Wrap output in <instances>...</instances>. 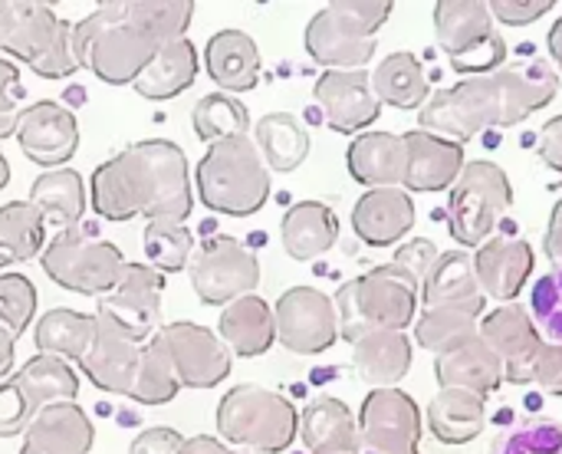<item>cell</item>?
Instances as JSON below:
<instances>
[{
  "label": "cell",
  "mask_w": 562,
  "mask_h": 454,
  "mask_svg": "<svg viewBox=\"0 0 562 454\" xmlns=\"http://www.w3.org/2000/svg\"><path fill=\"white\" fill-rule=\"evenodd\" d=\"M145 257L161 274H178L194 257V234L184 221L155 218L145 228Z\"/></svg>",
  "instance_id": "43"
},
{
  "label": "cell",
  "mask_w": 562,
  "mask_h": 454,
  "mask_svg": "<svg viewBox=\"0 0 562 454\" xmlns=\"http://www.w3.org/2000/svg\"><path fill=\"white\" fill-rule=\"evenodd\" d=\"M408 145V171H405V191H445L458 181L464 168V145L431 135L425 129H415L405 135Z\"/></svg>",
  "instance_id": "24"
},
{
  "label": "cell",
  "mask_w": 562,
  "mask_h": 454,
  "mask_svg": "<svg viewBox=\"0 0 562 454\" xmlns=\"http://www.w3.org/2000/svg\"><path fill=\"white\" fill-rule=\"evenodd\" d=\"M560 92V76L547 59H524L517 66H501L484 76L461 79L448 89H438L422 106V129L451 142H471L484 129H507L543 106Z\"/></svg>",
  "instance_id": "2"
},
{
  "label": "cell",
  "mask_w": 562,
  "mask_h": 454,
  "mask_svg": "<svg viewBox=\"0 0 562 454\" xmlns=\"http://www.w3.org/2000/svg\"><path fill=\"white\" fill-rule=\"evenodd\" d=\"M372 89L379 102L395 109H422L431 96L428 76L415 53H389L372 73Z\"/></svg>",
  "instance_id": "37"
},
{
  "label": "cell",
  "mask_w": 562,
  "mask_h": 454,
  "mask_svg": "<svg viewBox=\"0 0 562 454\" xmlns=\"http://www.w3.org/2000/svg\"><path fill=\"white\" fill-rule=\"evenodd\" d=\"M178 454H257L247 452V449H234L227 445L224 439H214V435H194V439H184Z\"/></svg>",
  "instance_id": "55"
},
{
  "label": "cell",
  "mask_w": 562,
  "mask_h": 454,
  "mask_svg": "<svg viewBox=\"0 0 562 454\" xmlns=\"http://www.w3.org/2000/svg\"><path fill=\"white\" fill-rule=\"evenodd\" d=\"M95 429L76 402L43 406L23 432L20 454H89Z\"/></svg>",
  "instance_id": "21"
},
{
  "label": "cell",
  "mask_w": 562,
  "mask_h": 454,
  "mask_svg": "<svg viewBox=\"0 0 562 454\" xmlns=\"http://www.w3.org/2000/svg\"><path fill=\"white\" fill-rule=\"evenodd\" d=\"M204 66L211 82L227 96L250 92L260 82V49L244 30H217L204 46Z\"/></svg>",
  "instance_id": "26"
},
{
  "label": "cell",
  "mask_w": 562,
  "mask_h": 454,
  "mask_svg": "<svg viewBox=\"0 0 562 454\" xmlns=\"http://www.w3.org/2000/svg\"><path fill=\"white\" fill-rule=\"evenodd\" d=\"M165 274L151 264H125L119 284L95 300V320L128 343L151 340L161 323Z\"/></svg>",
  "instance_id": "12"
},
{
  "label": "cell",
  "mask_w": 562,
  "mask_h": 454,
  "mask_svg": "<svg viewBox=\"0 0 562 454\" xmlns=\"http://www.w3.org/2000/svg\"><path fill=\"white\" fill-rule=\"evenodd\" d=\"M40 264L56 287L82 297H102L119 284L128 261L112 241H99L79 228H66L43 247Z\"/></svg>",
  "instance_id": "11"
},
{
  "label": "cell",
  "mask_w": 562,
  "mask_h": 454,
  "mask_svg": "<svg viewBox=\"0 0 562 454\" xmlns=\"http://www.w3.org/2000/svg\"><path fill=\"white\" fill-rule=\"evenodd\" d=\"M178 389H181V383L175 376L168 350H165V343L155 333L151 340L142 343L138 373H135V383L128 389V399L138 402V406H168L178 396Z\"/></svg>",
  "instance_id": "41"
},
{
  "label": "cell",
  "mask_w": 562,
  "mask_h": 454,
  "mask_svg": "<svg viewBox=\"0 0 562 454\" xmlns=\"http://www.w3.org/2000/svg\"><path fill=\"white\" fill-rule=\"evenodd\" d=\"M191 122H194V135L201 142L214 145V142H224V139H234V135H247L250 112L237 96L211 92V96L198 99V106L191 112Z\"/></svg>",
  "instance_id": "42"
},
{
  "label": "cell",
  "mask_w": 562,
  "mask_h": 454,
  "mask_svg": "<svg viewBox=\"0 0 562 454\" xmlns=\"http://www.w3.org/2000/svg\"><path fill=\"white\" fill-rule=\"evenodd\" d=\"M514 204L510 178L494 162H471L461 168L448 198V228L461 247H481Z\"/></svg>",
  "instance_id": "10"
},
{
  "label": "cell",
  "mask_w": 562,
  "mask_h": 454,
  "mask_svg": "<svg viewBox=\"0 0 562 454\" xmlns=\"http://www.w3.org/2000/svg\"><path fill=\"white\" fill-rule=\"evenodd\" d=\"M547 10H553V0H491L494 20L510 23V26L533 23V20H540Z\"/></svg>",
  "instance_id": "51"
},
{
  "label": "cell",
  "mask_w": 562,
  "mask_h": 454,
  "mask_svg": "<svg viewBox=\"0 0 562 454\" xmlns=\"http://www.w3.org/2000/svg\"><path fill=\"white\" fill-rule=\"evenodd\" d=\"M16 142H20V152L33 165L53 171V168H63L76 155L79 122H76L72 109H66L53 99H40L20 112Z\"/></svg>",
  "instance_id": "18"
},
{
  "label": "cell",
  "mask_w": 562,
  "mask_h": 454,
  "mask_svg": "<svg viewBox=\"0 0 562 454\" xmlns=\"http://www.w3.org/2000/svg\"><path fill=\"white\" fill-rule=\"evenodd\" d=\"M435 33L458 73L484 76L507 63V43L494 23L491 3L481 0L435 3Z\"/></svg>",
  "instance_id": "9"
},
{
  "label": "cell",
  "mask_w": 562,
  "mask_h": 454,
  "mask_svg": "<svg viewBox=\"0 0 562 454\" xmlns=\"http://www.w3.org/2000/svg\"><path fill=\"white\" fill-rule=\"evenodd\" d=\"M435 376L441 389H468L487 399L504 383V363L494 353V346L481 333H474L471 340L451 346L435 359Z\"/></svg>",
  "instance_id": "23"
},
{
  "label": "cell",
  "mask_w": 562,
  "mask_h": 454,
  "mask_svg": "<svg viewBox=\"0 0 562 454\" xmlns=\"http://www.w3.org/2000/svg\"><path fill=\"white\" fill-rule=\"evenodd\" d=\"M277 340L286 353L316 356L339 340V317L333 297L316 287H290L273 307Z\"/></svg>",
  "instance_id": "14"
},
{
  "label": "cell",
  "mask_w": 562,
  "mask_h": 454,
  "mask_svg": "<svg viewBox=\"0 0 562 454\" xmlns=\"http://www.w3.org/2000/svg\"><path fill=\"white\" fill-rule=\"evenodd\" d=\"M540 158H543L547 168L562 171V115H553L540 129Z\"/></svg>",
  "instance_id": "54"
},
{
  "label": "cell",
  "mask_w": 562,
  "mask_h": 454,
  "mask_svg": "<svg viewBox=\"0 0 562 454\" xmlns=\"http://www.w3.org/2000/svg\"><path fill=\"white\" fill-rule=\"evenodd\" d=\"M352 369L372 389L398 386L412 369V343L405 330H375L352 343Z\"/></svg>",
  "instance_id": "31"
},
{
  "label": "cell",
  "mask_w": 562,
  "mask_h": 454,
  "mask_svg": "<svg viewBox=\"0 0 562 454\" xmlns=\"http://www.w3.org/2000/svg\"><path fill=\"white\" fill-rule=\"evenodd\" d=\"M13 383L26 392V399L36 409H43L49 402H76V396H79V376L69 369V363L59 356H46V353L23 363L13 373Z\"/></svg>",
  "instance_id": "40"
},
{
  "label": "cell",
  "mask_w": 562,
  "mask_h": 454,
  "mask_svg": "<svg viewBox=\"0 0 562 454\" xmlns=\"http://www.w3.org/2000/svg\"><path fill=\"white\" fill-rule=\"evenodd\" d=\"M550 53H553V59L560 63L562 69V16L553 23V30H550Z\"/></svg>",
  "instance_id": "58"
},
{
  "label": "cell",
  "mask_w": 562,
  "mask_h": 454,
  "mask_svg": "<svg viewBox=\"0 0 562 454\" xmlns=\"http://www.w3.org/2000/svg\"><path fill=\"white\" fill-rule=\"evenodd\" d=\"M46 247V221L30 201L0 204V267L23 264Z\"/></svg>",
  "instance_id": "39"
},
{
  "label": "cell",
  "mask_w": 562,
  "mask_h": 454,
  "mask_svg": "<svg viewBox=\"0 0 562 454\" xmlns=\"http://www.w3.org/2000/svg\"><path fill=\"white\" fill-rule=\"evenodd\" d=\"M40 218L53 228H76L86 214V185L79 178V171L72 168H53L43 171L33 185H30V198H26Z\"/></svg>",
  "instance_id": "35"
},
{
  "label": "cell",
  "mask_w": 562,
  "mask_h": 454,
  "mask_svg": "<svg viewBox=\"0 0 562 454\" xmlns=\"http://www.w3.org/2000/svg\"><path fill=\"white\" fill-rule=\"evenodd\" d=\"M69 26L40 0H0V53L26 63L43 79H66L79 66L72 59Z\"/></svg>",
  "instance_id": "6"
},
{
  "label": "cell",
  "mask_w": 562,
  "mask_h": 454,
  "mask_svg": "<svg viewBox=\"0 0 562 454\" xmlns=\"http://www.w3.org/2000/svg\"><path fill=\"white\" fill-rule=\"evenodd\" d=\"M543 254L550 257L553 267H562V198L553 208V218H550V228H547V237H543Z\"/></svg>",
  "instance_id": "56"
},
{
  "label": "cell",
  "mask_w": 562,
  "mask_h": 454,
  "mask_svg": "<svg viewBox=\"0 0 562 454\" xmlns=\"http://www.w3.org/2000/svg\"><path fill=\"white\" fill-rule=\"evenodd\" d=\"M36 412L40 409L26 399V392L13 379H3L0 383V439L23 435Z\"/></svg>",
  "instance_id": "48"
},
{
  "label": "cell",
  "mask_w": 562,
  "mask_h": 454,
  "mask_svg": "<svg viewBox=\"0 0 562 454\" xmlns=\"http://www.w3.org/2000/svg\"><path fill=\"white\" fill-rule=\"evenodd\" d=\"M530 317L550 343H562V267L543 274L530 290Z\"/></svg>",
  "instance_id": "46"
},
{
  "label": "cell",
  "mask_w": 562,
  "mask_h": 454,
  "mask_svg": "<svg viewBox=\"0 0 562 454\" xmlns=\"http://www.w3.org/2000/svg\"><path fill=\"white\" fill-rule=\"evenodd\" d=\"M217 326H221V340L231 350V356H240V359H254V356L270 353V346L277 340L273 307L257 294L231 300L221 310Z\"/></svg>",
  "instance_id": "29"
},
{
  "label": "cell",
  "mask_w": 562,
  "mask_h": 454,
  "mask_svg": "<svg viewBox=\"0 0 562 454\" xmlns=\"http://www.w3.org/2000/svg\"><path fill=\"white\" fill-rule=\"evenodd\" d=\"M158 340L165 343L175 376L184 389H214L231 376V350L207 326L191 320L165 323Z\"/></svg>",
  "instance_id": "16"
},
{
  "label": "cell",
  "mask_w": 562,
  "mask_h": 454,
  "mask_svg": "<svg viewBox=\"0 0 562 454\" xmlns=\"http://www.w3.org/2000/svg\"><path fill=\"white\" fill-rule=\"evenodd\" d=\"M435 261H438V247H435L431 241H425V237H415V241H408L405 247H398V254H395L392 264H395L398 270H405L418 287H425V277L431 274Z\"/></svg>",
  "instance_id": "49"
},
{
  "label": "cell",
  "mask_w": 562,
  "mask_h": 454,
  "mask_svg": "<svg viewBox=\"0 0 562 454\" xmlns=\"http://www.w3.org/2000/svg\"><path fill=\"white\" fill-rule=\"evenodd\" d=\"M418 297L422 287L395 264L346 280L333 297L339 317V336L346 343H356L375 330H405L415 320Z\"/></svg>",
  "instance_id": "5"
},
{
  "label": "cell",
  "mask_w": 562,
  "mask_h": 454,
  "mask_svg": "<svg viewBox=\"0 0 562 454\" xmlns=\"http://www.w3.org/2000/svg\"><path fill=\"white\" fill-rule=\"evenodd\" d=\"M300 439L310 454H359V422L342 399L316 396L300 416Z\"/></svg>",
  "instance_id": "30"
},
{
  "label": "cell",
  "mask_w": 562,
  "mask_h": 454,
  "mask_svg": "<svg viewBox=\"0 0 562 454\" xmlns=\"http://www.w3.org/2000/svg\"><path fill=\"white\" fill-rule=\"evenodd\" d=\"M422 442V412L398 386L372 389L359 409V454H412Z\"/></svg>",
  "instance_id": "15"
},
{
  "label": "cell",
  "mask_w": 562,
  "mask_h": 454,
  "mask_svg": "<svg viewBox=\"0 0 562 454\" xmlns=\"http://www.w3.org/2000/svg\"><path fill=\"white\" fill-rule=\"evenodd\" d=\"M349 175L366 188H402L408 171L405 135L395 132H362L346 152Z\"/></svg>",
  "instance_id": "27"
},
{
  "label": "cell",
  "mask_w": 562,
  "mask_h": 454,
  "mask_svg": "<svg viewBox=\"0 0 562 454\" xmlns=\"http://www.w3.org/2000/svg\"><path fill=\"white\" fill-rule=\"evenodd\" d=\"M395 7L389 0L326 3L306 23V53L326 69H366L375 56V33Z\"/></svg>",
  "instance_id": "8"
},
{
  "label": "cell",
  "mask_w": 562,
  "mask_h": 454,
  "mask_svg": "<svg viewBox=\"0 0 562 454\" xmlns=\"http://www.w3.org/2000/svg\"><path fill=\"white\" fill-rule=\"evenodd\" d=\"M415 224V201L405 188H369L352 208V231L369 247L398 244Z\"/></svg>",
  "instance_id": "22"
},
{
  "label": "cell",
  "mask_w": 562,
  "mask_h": 454,
  "mask_svg": "<svg viewBox=\"0 0 562 454\" xmlns=\"http://www.w3.org/2000/svg\"><path fill=\"white\" fill-rule=\"evenodd\" d=\"M198 198L207 211L250 218L270 198V168L250 135L214 142L194 168Z\"/></svg>",
  "instance_id": "4"
},
{
  "label": "cell",
  "mask_w": 562,
  "mask_h": 454,
  "mask_svg": "<svg viewBox=\"0 0 562 454\" xmlns=\"http://www.w3.org/2000/svg\"><path fill=\"white\" fill-rule=\"evenodd\" d=\"M13 346H16V333L10 326L0 323V383L10 376L13 369Z\"/></svg>",
  "instance_id": "57"
},
{
  "label": "cell",
  "mask_w": 562,
  "mask_h": 454,
  "mask_svg": "<svg viewBox=\"0 0 562 454\" xmlns=\"http://www.w3.org/2000/svg\"><path fill=\"white\" fill-rule=\"evenodd\" d=\"M181 435L168 425H151L145 432H138V439L132 442L128 454H178L181 449Z\"/></svg>",
  "instance_id": "52"
},
{
  "label": "cell",
  "mask_w": 562,
  "mask_h": 454,
  "mask_svg": "<svg viewBox=\"0 0 562 454\" xmlns=\"http://www.w3.org/2000/svg\"><path fill=\"white\" fill-rule=\"evenodd\" d=\"M491 454H562V422L527 419L497 435Z\"/></svg>",
  "instance_id": "45"
},
{
  "label": "cell",
  "mask_w": 562,
  "mask_h": 454,
  "mask_svg": "<svg viewBox=\"0 0 562 454\" xmlns=\"http://www.w3.org/2000/svg\"><path fill=\"white\" fill-rule=\"evenodd\" d=\"M7 181H10V162H7V155L0 152V191L7 188Z\"/></svg>",
  "instance_id": "59"
},
{
  "label": "cell",
  "mask_w": 562,
  "mask_h": 454,
  "mask_svg": "<svg viewBox=\"0 0 562 454\" xmlns=\"http://www.w3.org/2000/svg\"><path fill=\"white\" fill-rule=\"evenodd\" d=\"M487 406L468 389H441L428 402V429L445 445H468L484 432Z\"/></svg>",
  "instance_id": "34"
},
{
  "label": "cell",
  "mask_w": 562,
  "mask_h": 454,
  "mask_svg": "<svg viewBox=\"0 0 562 454\" xmlns=\"http://www.w3.org/2000/svg\"><path fill=\"white\" fill-rule=\"evenodd\" d=\"M474 333H477V317L461 313V310H448V307L425 310V313L418 317V323H415L418 343H422L428 353H435V356H441V353H448L451 346L471 340Z\"/></svg>",
  "instance_id": "44"
},
{
  "label": "cell",
  "mask_w": 562,
  "mask_h": 454,
  "mask_svg": "<svg viewBox=\"0 0 562 454\" xmlns=\"http://www.w3.org/2000/svg\"><path fill=\"white\" fill-rule=\"evenodd\" d=\"M188 267H191V287L204 307H227L231 300L254 294L260 284L257 254L231 234L207 237L194 251Z\"/></svg>",
  "instance_id": "13"
},
{
  "label": "cell",
  "mask_w": 562,
  "mask_h": 454,
  "mask_svg": "<svg viewBox=\"0 0 562 454\" xmlns=\"http://www.w3.org/2000/svg\"><path fill=\"white\" fill-rule=\"evenodd\" d=\"M191 0H109L69 26L72 59L105 86H132L151 56L188 33Z\"/></svg>",
  "instance_id": "1"
},
{
  "label": "cell",
  "mask_w": 562,
  "mask_h": 454,
  "mask_svg": "<svg viewBox=\"0 0 562 454\" xmlns=\"http://www.w3.org/2000/svg\"><path fill=\"white\" fill-rule=\"evenodd\" d=\"M313 99L323 112V122L342 135L369 129L382 112L369 69H326L316 79Z\"/></svg>",
  "instance_id": "17"
},
{
  "label": "cell",
  "mask_w": 562,
  "mask_h": 454,
  "mask_svg": "<svg viewBox=\"0 0 562 454\" xmlns=\"http://www.w3.org/2000/svg\"><path fill=\"white\" fill-rule=\"evenodd\" d=\"M254 142L270 171H296L310 155V132L290 112H270L254 125Z\"/></svg>",
  "instance_id": "36"
},
{
  "label": "cell",
  "mask_w": 562,
  "mask_h": 454,
  "mask_svg": "<svg viewBox=\"0 0 562 454\" xmlns=\"http://www.w3.org/2000/svg\"><path fill=\"white\" fill-rule=\"evenodd\" d=\"M422 300L428 303V310L448 307V310H461V313L481 317L484 307H487V297H484V290L477 284L474 257L464 247L461 251L438 254L431 274L425 277Z\"/></svg>",
  "instance_id": "25"
},
{
  "label": "cell",
  "mask_w": 562,
  "mask_h": 454,
  "mask_svg": "<svg viewBox=\"0 0 562 454\" xmlns=\"http://www.w3.org/2000/svg\"><path fill=\"white\" fill-rule=\"evenodd\" d=\"M412 454H418V452H412Z\"/></svg>",
  "instance_id": "60"
},
{
  "label": "cell",
  "mask_w": 562,
  "mask_h": 454,
  "mask_svg": "<svg viewBox=\"0 0 562 454\" xmlns=\"http://www.w3.org/2000/svg\"><path fill=\"white\" fill-rule=\"evenodd\" d=\"M92 333H95V317L69 310V307H56V310L40 317L33 340H36L40 353L79 363L92 343Z\"/></svg>",
  "instance_id": "38"
},
{
  "label": "cell",
  "mask_w": 562,
  "mask_h": 454,
  "mask_svg": "<svg viewBox=\"0 0 562 454\" xmlns=\"http://www.w3.org/2000/svg\"><path fill=\"white\" fill-rule=\"evenodd\" d=\"M217 435L234 449L283 454L300 435V412L286 396L244 383L221 399Z\"/></svg>",
  "instance_id": "7"
},
{
  "label": "cell",
  "mask_w": 562,
  "mask_h": 454,
  "mask_svg": "<svg viewBox=\"0 0 562 454\" xmlns=\"http://www.w3.org/2000/svg\"><path fill=\"white\" fill-rule=\"evenodd\" d=\"M7 112H23V82L20 66L0 53V115Z\"/></svg>",
  "instance_id": "53"
},
{
  "label": "cell",
  "mask_w": 562,
  "mask_h": 454,
  "mask_svg": "<svg viewBox=\"0 0 562 454\" xmlns=\"http://www.w3.org/2000/svg\"><path fill=\"white\" fill-rule=\"evenodd\" d=\"M198 79V49L188 36L168 40L151 63L138 73V79L132 82V89L142 99H175L178 92H184L191 82Z\"/></svg>",
  "instance_id": "33"
},
{
  "label": "cell",
  "mask_w": 562,
  "mask_h": 454,
  "mask_svg": "<svg viewBox=\"0 0 562 454\" xmlns=\"http://www.w3.org/2000/svg\"><path fill=\"white\" fill-rule=\"evenodd\" d=\"M477 333L494 346V353L504 363V383L514 386H527L533 376V359L543 346L540 330L530 317L527 307L514 303H501L494 313H487L477 323Z\"/></svg>",
  "instance_id": "19"
},
{
  "label": "cell",
  "mask_w": 562,
  "mask_h": 454,
  "mask_svg": "<svg viewBox=\"0 0 562 454\" xmlns=\"http://www.w3.org/2000/svg\"><path fill=\"white\" fill-rule=\"evenodd\" d=\"M336 237H339V218L323 201H300L283 214L280 241L293 261L323 257L329 247H336Z\"/></svg>",
  "instance_id": "32"
},
{
  "label": "cell",
  "mask_w": 562,
  "mask_h": 454,
  "mask_svg": "<svg viewBox=\"0 0 562 454\" xmlns=\"http://www.w3.org/2000/svg\"><path fill=\"white\" fill-rule=\"evenodd\" d=\"M92 208L105 221L175 218L184 221L194 208L191 168L184 152L168 139L132 142L92 171Z\"/></svg>",
  "instance_id": "3"
},
{
  "label": "cell",
  "mask_w": 562,
  "mask_h": 454,
  "mask_svg": "<svg viewBox=\"0 0 562 454\" xmlns=\"http://www.w3.org/2000/svg\"><path fill=\"white\" fill-rule=\"evenodd\" d=\"M138 356H142L138 343L122 340L119 333H112L109 326L95 320V333H92L86 356L79 359V369L99 392L128 396L135 373H138Z\"/></svg>",
  "instance_id": "28"
},
{
  "label": "cell",
  "mask_w": 562,
  "mask_h": 454,
  "mask_svg": "<svg viewBox=\"0 0 562 454\" xmlns=\"http://www.w3.org/2000/svg\"><path fill=\"white\" fill-rule=\"evenodd\" d=\"M533 247L524 237H494L484 241L474 254V274L484 290V297L514 303L524 284L533 274Z\"/></svg>",
  "instance_id": "20"
},
{
  "label": "cell",
  "mask_w": 562,
  "mask_h": 454,
  "mask_svg": "<svg viewBox=\"0 0 562 454\" xmlns=\"http://www.w3.org/2000/svg\"><path fill=\"white\" fill-rule=\"evenodd\" d=\"M36 313V287L23 274H0V323L16 333H26Z\"/></svg>",
  "instance_id": "47"
},
{
  "label": "cell",
  "mask_w": 562,
  "mask_h": 454,
  "mask_svg": "<svg viewBox=\"0 0 562 454\" xmlns=\"http://www.w3.org/2000/svg\"><path fill=\"white\" fill-rule=\"evenodd\" d=\"M530 383H537L550 396H562V343H543L540 346V353L533 359Z\"/></svg>",
  "instance_id": "50"
}]
</instances>
